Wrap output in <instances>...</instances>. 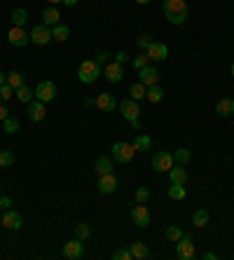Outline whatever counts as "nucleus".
I'll return each mask as SVG.
<instances>
[{"label":"nucleus","mask_w":234,"mask_h":260,"mask_svg":"<svg viewBox=\"0 0 234 260\" xmlns=\"http://www.w3.org/2000/svg\"><path fill=\"white\" fill-rule=\"evenodd\" d=\"M192 159V153L187 150V148H178V150H173V164H187Z\"/></svg>","instance_id":"obj_29"},{"label":"nucleus","mask_w":234,"mask_h":260,"mask_svg":"<svg viewBox=\"0 0 234 260\" xmlns=\"http://www.w3.org/2000/svg\"><path fill=\"white\" fill-rule=\"evenodd\" d=\"M7 85H10L12 89H19L21 85H26V80H24V75H21L19 70H12V73H7Z\"/></svg>","instance_id":"obj_32"},{"label":"nucleus","mask_w":234,"mask_h":260,"mask_svg":"<svg viewBox=\"0 0 234 260\" xmlns=\"http://www.w3.org/2000/svg\"><path fill=\"white\" fill-rule=\"evenodd\" d=\"M195 242H192V237H185L183 234L181 239L176 242V256L181 260H192L195 258Z\"/></svg>","instance_id":"obj_4"},{"label":"nucleus","mask_w":234,"mask_h":260,"mask_svg":"<svg viewBox=\"0 0 234 260\" xmlns=\"http://www.w3.org/2000/svg\"><path fill=\"white\" fill-rule=\"evenodd\" d=\"M103 75L108 82H113V85H117V82H122V78H124V73H122V66L117 64V61H113V64H108L103 68Z\"/></svg>","instance_id":"obj_18"},{"label":"nucleus","mask_w":234,"mask_h":260,"mask_svg":"<svg viewBox=\"0 0 234 260\" xmlns=\"http://www.w3.org/2000/svg\"><path fill=\"white\" fill-rule=\"evenodd\" d=\"M134 155H136V148H134V143L117 141V143L113 145V157H115L119 164H129L131 159H134Z\"/></svg>","instance_id":"obj_3"},{"label":"nucleus","mask_w":234,"mask_h":260,"mask_svg":"<svg viewBox=\"0 0 234 260\" xmlns=\"http://www.w3.org/2000/svg\"><path fill=\"white\" fill-rule=\"evenodd\" d=\"M117 190V176L115 173H105V176H99V192L101 195H110Z\"/></svg>","instance_id":"obj_15"},{"label":"nucleus","mask_w":234,"mask_h":260,"mask_svg":"<svg viewBox=\"0 0 234 260\" xmlns=\"http://www.w3.org/2000/svg\"><path fill=\"white\" fill-rule=\"evenodd\" d=\"M31 35V42H35V45H40V47H45V45H50L52 42V31H50V26L47 24H38V26H33V31L28 33Z\"/></svg>","instance_id":"obj_5"},{"label":"nucleus","mask_w":234,"mask_h":260,"mask_svg":"<svg viewBox=\"0 0 234 260\" xmlns=\"http://www.w3.org/2000/svg\"><path fill=\"white\" fill-rule=\"evenodd\" d=\"M5 82H7V75H5V73L0 70V85H5Z\"/></svg>","instance_id":"obj_50"},{"label":"nucleus","mask_w":234,"mask_h":260,"mask_svg":"<svg viewBox=\"0 0 234 260\" xmlns=\"http://www.w3.org/2000/svg\"><path fill=\"white\" fill-rule=\"evenodd\" d=\"M61 2H64L66 7H75L78 5V0H61Z\"/></svg>","instance_id":"obj_49"},{"label":"nucleus","mask_w":234,"mask_h":260,"mask_svg":"<svg viewBox=\"0 0 234 260\" xmlns=\"http://www.w3.org/2000/svg\"><path fill=\"white\" fill-rule=\"evenodd\" d=\"M0 223H2L5 227H10V230H19V227H24V216H21L19 211H14V208H7V211L0 216Z\"/></svg>","instance_id":"obj_8"},{"label":"nucleus","mask_w":234,"mask_h":260,"mask_svg":"<svg viewBox=\"0 0 234 260\" xmlns=\"http://www.w3.org/2000/svg\"><path fill=\"white\" fill-rule=\"evenodd\" d=\"M129 251H131V256L136 260H145V258H150V248H148V244L145 242H134L129 246Z\"/></svg>","instance_id":"obj_20"},{"label":"nucleus","mask_w":234,"mask_h":260,"mask_svg":"<svg viewBox=\"0 0 234 260\" xmlns=\"http://www.w3.org/2000/svg\"><path fill=\"white\" fill-rule=\"evenodd\" d=\"M204 258H206V260H218V253H213V251H206V253H204Z\"/></svg>","instance_id":"obj_47"},{"label":"nucleus","mask_w":234,"mask_h":260,"mask_svg":"<svg viewBox=\"0 0 234 260\" xmlns=\"http://www.w3.org/2000/svg\"><path fill=\"white\" fill-rule=\"evenodd\" d=\"M230 73H232V78H234V64H232V68H230Z\"/></svg>","instance_id":"obj_53"},{"label":"nucleus","mask_w":234,"mask_h":260,"mask_svg":"<svg viewBox=\"0 0 234 260\" xmlns=\"http://www.w3.org/2000/svg\"><path fill=\"white\" fill-rule=\"evenodd\" d=\"M113 260H134V256L129 248H117V251H113Z\"/></svg>","instance_id":"obj_40"},{"label":"nucleus","mask_w":234,"mask_h":260,"mask_svg":"<svg viewBox=\"0 0 234 260\" xmlns=\"http://www.w3.org/2000/svg\"><path fill=\"white\" fill-rule=\"evenodd\" d=\"M150 136L148 134H141V136H136V141H134V148H136V153H145V150H150Z\"/></svg>","instance_id":"obj_30"},{"label":"nucleus","mask_w":234,"mask_h":260,"mask_svg":"<svg viewBox=\"0 0 234 260\" xmlns=\"http://www.w3.org/2000/svg\"><path fill=\"white\" fill-rule=\"evenodd\" d=\"M82 253H84V246H82V239H78V237L64 244V258L80 260V258H82Z\"/></svg>","instance_id":"obj_10"},{"label":"nucleus","mask_w":234,"mask_h":260,"mask_svg":"<svg viewBox=\"0 0 234 260\" xmlns=\"http://www.w3.org/2000/svg\"><path fill=\"white\" fill-rule=\"evenodd\" d=\"M164 17L169 19L173 26H183L190 17V7L185 0H164Z\"/></svg>","instance_id":"obj_1"},{"label":"nucleus","mask_w":234,"mask_h":260,"mask_svg":"<svg viewBox=\"0 0 234 260\" xmlns=\"http://www.w3.org/2000/svg\"><path fill=\"white\" fill-rule=\"evenodd\" d=\"M131 129H134V131H141V120H134V122H131Z\"/></svg>","instance_id":"obj_48"},{"label":"nucleus","mask_w":234,"mask_h":260,"mask_svg":"<svg viewBox=\"0 0 234 260\" xmlns=\"http://www.w3.org/2000/svg\"><path fill=\"white\" fill-rule=\"evenodd\" d=\"M89 234H91L89 225H84V223H80V225H75V237H78V239H82V242H84V239H87Z\"/></svg>","instance_id":"obj_39"},{"label":"nucleus","mask_w":234,"mask_h":260,"mask_svg":"<svg viewBox=\"0 0 234 260\" xmlns=\"http://www.w3.org/2000/svg\"><path fill=\"white\" fill-rule=\"evenodd\" d=\"M12 207V197H7V195H0V208L2 211H7V208Z\"/></svg>","instance_id":"obj_43"},{"label":"nucleus","mask_w":234,"mask_h":260,"mask_svg":"<svg viewBox=\"0 0 234 260\" xmlns=\"http://www.w3.org/2000/svg\"><path fill=\"white\" fill-rule=\"evenodd\" d=\"M136 2H138V5H148L150 0H136Z\"/></svg>","instance_id":"obj_51"},{"label":"nucleus","mask_w":234,"mask_h":260,"mask_svg":"<svg viewBox=\"0 0 234 260\" xmlns=\"http://www.w3.org/2000/svg\"><path fill=\"white\" fill-rule=\"evenodd\" d=\"M10 19H12V26L24 28V26H26V21H28V12L24 10V7H17V10L10 14Z\"/></svg>","instance_id":"obj_23"},{"label":"nucleus","mask_w":234,"mask_h":260,"mask_svg":"<svg viewBox=\"0 0 234 260\" xmlns=\"http://www.w3.org/2000/svg\"><path fill=\"white\" fill-rule=\"evenodd\" d=\"M45 115H47V110H45V104H42V101L35 99V101L28 104V120H31V122H42Z\"/></svg>","instance_id":"obj_17"},{"label":"nucleus","mask_w":234,"mask_h":260,"mask_svg":"<svg viewBox=\"0 0 234 260\" xmlns=\"http://www.w3.org/2000/svg\"><path fill=\"white\" fill-rule=\"evenodd\" d=\"M129 94H131V99H134V101H141V99H145V96H148V87H145L143 82L138 80V82H134V85L129 87Z\"/></svg>","instance_id":"obj_26"},{"label":"nucleus","mask_w":234,"mask_h":260,"mask_svg":"<svg viewBox=\"0 0 234 260\" xmlns=\"http://www.w3.org/2000/svg\"><path fill=\"white\" fill-rule=\"evenodd\" d=\"M94 61L99 66H105V61H108V52H99L96 56H94Z\"/></svg>","instance_id":"obj_44"},{"label":"nucleus","mask_w":234,"mask_h":260,"mask_svg":"<svg viewBox=\"0 0 234 260\" xmlns=\"http://www.w3.org/2000/svg\"><path fill=\"white\" fill-rule=\"evenodd\" d=\"M173 167V155L167 150H157L152 157V169L155 171H169Z\"/></svg>","instance_id":"obj_9"},{"label":"nucleus","mask_w":234,"mask_h":260,"mask_svg":"<svg viewBox=\"0 0 234 260\" xmlns=\"http://www.w3.org/2000/svg\"><path fill=\"white\" fill-rule=\"evenodd\" d=\"M169 197H171V199H185V197H187V190H185V185H181V183H171Z\"/></svg>","instance_id":"obj_33"},{"label":"nucleus","mask_w":234,"mask_h":260,"mask_svg":"<svg viewBox=\"0 0 234 260\" xmlns=\"http://www.w3.org/2000/svg\"><path fill=\"white\" fill-rule=\"evenodd\" d=\"M14 96H17V99H19V101H21V104H31V101H33V96H35V91L31 89V87H26V85H21V87H19V89H14Z\"/></svg>","instance_id":"obj_27"},{"label":"nucleus","mask_w":234,"mask_h":260,"mask_svg":"<svg viewBox=\"0 0 234 260\" xmlns=\"http://www.w3.org/2000/svg\"><path fill=\"white\" fill-rule=\"evenodd\" d=\"M47 2H50V5H56V2H61V0H47Z\"/></svg>","instance_id":"obj_52"},{"label":"nucleus","mask_w":234,"mask_h":260,"mask_svg":"<svg viewBox=\"0 0 234 260\" xmlns=\"http://www.w3.org/2000/svg\"><path fill=\"white\" fill-rule=\"evenodd\" d=\"M138 73H141V75H138V80L143 82L145 87H152V85H157V82H159V73H157V68H155V66H150V64H148L145 68H141Z\"/></svg>","instance_id":"obj_16"},{"label":"nucleus","mask_w":234,"mask_h":260,"mask_svg":"<svg viewBox=\"0 0 234 260\" xmlns=\"http://www.w3.org/2000/svg\"><path fill=\"white\" fill-rule=\"evenodd\" d=\"M7 40H10V45H12V47H26L28 42H31V35H28L24 28L12 26L10 28V33H7Z\"/></svg>","instance_id":"obj_11"},{"label":"nucleus","mask_w":234,"mask_h":260,"mask_svg":"<svg viewBox=\"0 0 234 260\" xmlns=\"http://www.w3.org/2000/svg\"><path fill=\"white\" fill-rule=\"evenodd\" d=\"M42 24H47V26H56V24H61V14L56 7H45L42 10Z\"/></svg>","instance_id":"obj_19"},{"label":"nucleus","mask_w":234,"mask_h":260,"mask_svg":"<svg viewBox=\"0 0 234 260\" xmlns=\"http://www.w3.org/2000/svg\"><path fill=\"white\" fill-rule=\"evenodd\" d=\"M152 42H155V40L150 38V35H141V38L136 40V45H138V47H141V50H148V47H150V45H152Z\"/></svg>","instance_id":"obj_42"},{"label":"nucleus","mask_w":234,"mask_h":260,"mask_svg":"<svg viewBox=\"0 0 234 260\" xmlns=\"http://www.w3.org/2000/svg\"><path fill=\"white\" fill-rule=\"evenodd\" d=\"M216 113L220 117H230L234 113V99H220L216 105Z\"/></svg>","instance_id":"obj_22"},{"label":"nucleus","mask_w":234,"mask_h":260,"mask_svg":"<svg viewBox=\"0 0 234 260\" xmlns=\"http://www.w3.org/2000/svg\"><path fill=\"white\" fill-rule=\"evenodd\" d=\"M119 108V113L127 117L129 122H134V120H138V115H141V108H138V101H134V99H127V101H122V104L117 105Z\"/></svg>","instance_id":"obj_12"},{"label":"nucleus","mask_w":234,"mask_h":260,"mask_svg":"<svg viewBox=\"0 0 234 260\" xmlns=\"http://www.w3.org/2000/svg\"><path fill=\"white\" fill-rule=\"evenodd\" d=\"M12 96H14V89L7 85V82H5V85H0V101H5V104H7Z\"/></svg>","instance_id":"obj_38"},{"label":"nucleus","mask_w":234,"mask_h":260,"mask_svg":"<svg viewBox=\"0 0 234 260\" xmlns=\"http://www.w3.org/2000/svg\"><path fill=\"white\" fill-rule=\"evenodd\" d=\"M94 101H96V108L103 110V113H113V110H117V99L113 96V94H99Z\"/></svg>","instance_id":"obj_14"},{"label":"nucleus","mask_w":234,"mask_h":260,"mask_svg":"<svg viewBox=\"0 0 234 260\" xmlns=\"http://www.w3.org/2000/svg\"><path fill=\"white\" fill-rule=\"evenodd\" d=\"M208 221H211V216H208L206 208H197L195 213H192V225L195 227H206Z\"/></svg>","instance_id":"obj_24"},{"label":"nucleus","mask_w":234,"mask_h":260,"mask_svg":"<svg viewBox=\"0 0 234 260\" xmlns=\"http://www.w3.org/2000/svg\"><path fill=\"white\" fill-rule=\"evenodd\" d=\"M7 113H10V110H7V108H5V105L0 104V122H2V120H5V117H10V115H7Z\"/></svg>","instance_id":"obj_46"},{"label":"nucleus","mask_w":234,"mask_h":260,"mask_svg":"<svg viewBox=\"0 0 234 260\" xmlns=\"http://www.w3.org/2000/svg\"><path fill=\"white\" fill-rule=\"evenodd\" d=\"M181 237H183V230L178 227V225H169V227H167V239H169V242H173V244H176Z\"/></svg>","instance_id":"obj_35"},{"label":"nucleus","mask_w":234,"mask_h":260,"mask_svg":"<svg viewBox=\"0 0 234 260\" xmlns=\"http://www.w3.org/2000/svg\"><path fill=\"white\" fill-rule=\"evenodd\" d=\"M2 127H5L7 134H17V131H19V120H17V117H5V120H2Z\"/></svg>","instance_id":"obj_34"},{"label":"nucleus","mask_w":234,"mask_h":260,"mask_svg":"<svg viewBox=\"0 0 234 260\" xmlns=\"http://www.w3.org/2000/svg\"><path fill=\"white\" fill-rule=\"evenodd\" d=\"M150 64V59H148V54H138L136 59H131V66L136 68V70H141V68H145V66Z\"/></svg>","instance_id":"obj_37"},{"label":"nucleus","mask_w":234,"mask_h":260,"mask_svg":"<svg viewBox=\"0 0 234 260\" xmlns=\"http://www.w3.org/2000/svg\"><path fill=\"white\" fill-rule=\"evenodd\" d=\"M148 199H150V190L148 188H136V202L138 204H148Z\"/></svg>","instance_id":"obj_41"},{"label":"nucleus","mask_w":234,"mask_h":260,"mask_svg":"<svg viewBox=\"0 0 234 260\" xmlns=\"http://www.w3.org/2000/svg\"><path fill=\"white\" fill-rule=\"evenodd\" d=\"M94 167H96V176H105V173H113V159H108V157H99Z\"/></svg>","instance_id":"obj_25"},{"label":"nucleus","mask_w":234,"mask_h":260,"mask_svg":"<svg viewBox=\"0 0 234 260\" xmlns=\"http://www.w3.org/2000/svg\"><path fill=\"white\" fill-rule=\"evenodd\" d=\"M169 178H171V183H181V185H185V183H187V169H185L183 164H176V167L169 169Z\"/></svg>","instance_id":"obj_21"},{"label":"nucleus","mask_w":234,"mask_h":260,"mask_svg":"<svg viewBox=\"0 0 234 260\" xmlns=\"http://www.w3.org/2000/svg\"><path fill=\"white\" fill-rule=\"evenodd\" d=\"M54 96H56V85L50 82V80H45V82H40L38 87H35V99L42 101V104H50L54 101Z\"/></svg>","instance_id":"obj_6"},{"label":"nucleus","mask_w":234,"mask_h":260,"mask_svg":"<svg viewBox=\"0 0 234 260\" xmlns=\"http://www.w3.org/2000/svg\"><path fill=\"white\" fill-rule=\"evenodd\" d=\"M131 221H134V225H136V227H148V225L152 223V216H150L148 207L138 204V207L131 208Z\"/></svg>","instance_id":"obj_7"},{"label":"nucleus","mask_w":234,"mask_h":260,"mask_svg":"<svg viewBox=\"0 0 234 260\" xmlns=\"http://www.w3.org/2000/svg\"><path fill=\"white\" fill-rule=\"evenodd\" d=\"M103 73V66H99L94 59H84L78 68V78L82 85H91V82H96L99 75Z\"/></svg>","instance_id":"obj_2"},{"label":"nucleus","mask_w":234,"mask_h":260,"mask_svg":"<svg viewBox=\"0 0 234 260\" xmlns=\"http://www.w3.org/2000/svg\"><path fill=\"white\" fill-rule=\"evenodd\" d=\"M115 61H117L119 66H122V64H127V61H129V54H127V52H119V54H117V59H115Z\"/></svg>","instance_id":"obj_45"},{"label":"nucleus","mask_w":234,"mask_h":260,"mask_svg":"<svg viewBox=\"0 0 234 260\" xmlns=\"http://www.w3.org/2000/svg\"><path fill=\"white\" fill-rule=\"evenodd\" d=\"M150 104H159L162 99H164V91H162V87L159 85H152V87H148V96H145Z\"/></svg>","instance_id":"obj_31"},{"label":"nucleus","mask_w":234,"mask_h":260,"mask_svg":"<svg viewBox=\"0 0 234 260\" xmlns=\"http://www.w3.org/2000/svg\"><path fill=\"white\" fill-rule=\"evenodd\" d=\"M145 54H148L150 61H164V59L169 56V47H167L164 42H152V45L145 50Z\"/></svg>","instance_id":"obj_13"},{"label":"nucleus","mask_w":234,"mask_h":260,"mask_svg":"<svg viewBox=\"0 0 234 260\" xmlns=\"http://www.w3.org/2000/svg\"><path fill=\"white\" fill-rule=\"evenodd\" d=\"M12 164H14L12 150H0V167L5 169V167H12Z\"/></svg>","instance_id":"obj_36"},{"label":"nucleus","mask_w":234,"mask_h":260,"mask_svg":"<svg viewBox=\"0 0 234 260\" xmlns=\"http://www.w3.org/2000/svg\"><path fill=\"white\" fill-rule=\"evenodd\" d=\"M68 35H70V28L66 26V24H56V26L52 28V38L56 40V42H66Z\"/></svg>","instance_id":"obj_28"}]
</instances>
